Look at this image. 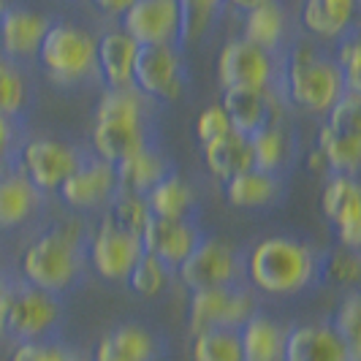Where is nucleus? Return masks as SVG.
Returning a JSON list of instances; mask_svg holds the SVG:
<instances>
[{"label": "nucleus", "mask_w": 361, "mask_h": 361, "mask_svg": "<svg viewBox=\"0 0 361 361\" xmlns=\"http://www.w3.org/2000/svg\"><path fill=\"white\" fill-rule=\"evenodd\" d=\"M217 106L226 111L234 130L253 136L255 130L280 123V109L269 90H223Z\"/></svg>", "instance_id": "a211bd4d"}, {"label": "nucleus", "mask_w": 361, "mask_h": 361, "mask_svg": "<svg viewBox=\"0 0 361 361\" xmlns=\"http://www.w3.org/2000/svg\"><path fill=\"white\" fill-rule=\"evenodd\" d=\"M242 361H283V343L286 329L277 326L267 315H250L245 324L236 329Z\"/></svg>", "instance_id": "5701e85b"}, {"label": "nucleus", "mask_w": 361, "mask_h": 361, "mask_svg": "<svg viewBox=\"0 0 361 361\" xmlns=\"http://www.w3.org/2000/svg\"><path fill=\"white\" fill-rule=\"evenodd\" d=\"M11 142H14V128H11L8 120H3V117H0V163H3V158L8 155Z\"/></svg>", "instance_id": "c03bdc74"}, {"label": "nucleus", "mask_w": 361, "mask_h": 361, "mask_svg": "<svg viewBox=\"0 0 361 361\" xmlns=\"http://www.w3.org/2000/svg\"><path fill=\"white\" fill-rule=\"evenodd\" d=\"M38 60L54 85H63V87L79 85L98 71L95 38L76 25H66V22L49 25L47 36L38 47Z\"/></svg>", "instance_id": "39448f33"}, {"label": "nucleus", "mask_w": 361, "mask_h": 361, "mask_svg": "<svg viewBox=\"0 0 361 361\" xmlns=\"http://www.w3.org/2000/svg\"><path fill=\"white\" fill-rule=\"evenodd\" d=\"M315 149L324 155L329 171L353 177L361 163V128H331L324 123Z\"/></svg>", "instance_id": "b1692460"}, {"label": "nucleus", "mask_w": 361, "mask_h": 361, "mask_svg": "<svg viewBox=\"0 0 361 361\" xmlns=\"http://www.w3.org/2000/svg\"><path fill=\"white\" fill-rule=\"evenodd\" d=\"M109 220L123 228L128 234H136L142 236V231L147 228L149 223V207L142 193H130V190H117L111 201H109Z\"/></svg>", "instance_id": "2f4dec72"}, {"label": "nucleus", "mask_w": 361, "mask_h": 361, "mask_svg": "<svg viewBox=\"0 0 361 361\" xmlns=\"http://www.w3.org/2000/svg\"><path fill=\"white\" fill-rule=\"evenodd\" d=\"M250 152H253V169L258 171H280L290 155V133L280 123L255 130L250 136Z\"/></svg>", "instance_id": "c756f323"}, {"label": "nucleus", "mask_w": 361, "mask_h": 361, "mask_svg": "<svg viewBox=\"0 0 361 361\" xmlns=\"http://www.w3.org/2000/svg\"><path fill=\"white\" fill-rule=\"evenodd\" d=\"M286 36V11L280 8L277 0H264L253 8L245 11L242 38L264 52H274L277 44Z\"/></svg>", "instance_id": "a878e982"}, {"label": "nucleus", "mask_w": 361, "mask_h": 361, "mask_svg": "<svg viewBox=\"0 0 361 361\" xmlns=\"http://www.w3.org/2000/svg\"><path fill=\"white\" fill-rule=\"evenodd\" d=\"M318 258L312 247L286 236H267L255 245L247 261L245 274L258 290L271 296H290L305 290L315 280Z\"/></svg>", "instance_id": "f03ea898"}, {"label": "nucleus", "mask_w": 361, "mask_h": 361, "mask_svg": "<svg viewBox=\"0 0 361 361\" xmlns=\"http://www.w3.org/2000/svg\"><path fill=\"white\" fill-rule=\"evenodd\" d=\"M228 130H231V123H228L226 111L220 106L204 109L199 117H196V136H199L201 145L215 142V139H220V136L228 133Z\"/></svg>", "instance_id": "a19ab883"}, {"label": "nucleus", "mask_w": 361, "mask_h": 361, "mask_svg": "<svg viewBox=\"0 0 361 361\" xmlns=\"http://www.w3.org/2000/svg\"><path fill=\"white\" fill-rule=\"evenodd\" d=\"M142 253H145L142 236L117 228L109 217L98 223V228L87 239V258L92 269L109 283H123L128 271L133 269V264L142 258Z\"/></svg>", "instance_id": "9d476101"}, {"label": "nucleus", "mask_w": 361, "mask_h": 361, "mask_svg": "<svg viewBox=\"0 0 361 361\" xmlns=\"http://www.w3.org/2000/svg\"><path fill=\"white\" fill-rule=\"evenodd\" d=\"M315 3H318L324 11H329L334 19H340L345 25H353L359 0H315Z\"/></svg>", "instance_id": "79ce46f5"}, {"label": "nucleus", "mask_w": 361, "mask_h": 361, "mask_svg": "<svg viewBox=\"0 0 361 361\" xmlns=\"http://www.w3.org/2000/svg\"><path fill=\"white\" fill-rule=\"evenodd\" d=\"M114 174H117V190H130L145 196L152 185H158L169 174V166L161 152L142 147L133 155L114 163Z\"/></svg>", "instance_id": "393cba45"}, {"label": "nucleus", "mask_w": 361, "mask_h": 361, "mask_svg": "<svg viewBox=\"0 0 361 361\" xmlns=\"http://www.w3.org/2000/svg\"><path fill=\"white\" fill-rule=\"evenodd\" d=\"M201 242L199 228L182 217V220H169V217H149L147 228L142 231V245L145 253L155 255L169 269H177L193 247Z\"/></svg>", "instance_id": "dca6fc26"}, {"label": "nucleus", "mask_w": 361, "mask_h": 361, "mask_svg": "<svg viewBox=\"0 0 361 361\" xmlns=\"http://www.w3.org/2000/svg\"><path fill=\"white\" fill-rule=\"evenodd\" d=\"M182 14V30L180 41L185 44H196L209 33L217 11L223 6V0H177Z\"/></svg>", "instance_id": "473e14b6"}, {"label": "nucleus", "mask_w": 361, "mask_h": 361, "mask_svg": "<svg viewBox=\"0 0 361 361\" xmlns=\"http://www.w3.org/2000/svg\"><path fill=\"white\" fill-rule=\"evenodd\" d=\"M60 199L66 201L71 209H95L101 204L111 201L117 193V174L114 166L106 161L82 163L68 180L60 185Z\"/></svg>", "instance_id": "f3484780"}, {"label": "nucleus", "mask_w": 361, "mask_h": 361, "mask_svg": "<svg viewBox=\"0 0 361 361\" xmlns=\"http://www.w3.org/2000/svg\"><path fill=\"white\" fill-rule=\"evenodd\" d=\"M223 185H226V201L231 207H239V209L264 207V204L277 199V193H280L277 174L258 171V169H247V171L236 174L231 180H226Z\"/></svg>", "instance_id": "bb28decb"}, {"label": "nucleus", "mask_w": 361, "mask_h": 361, "mask_svg": "<svg viewBox=\"0 0 361 361\" xmlns=\"http://www.w3.org/2000/svg\"><path fill=\"white\" fill-rule=\"evenodd\" d=\"M242 274V261L231 245L220 239H201L177 267V277L185 288L204 290V288H223L234 286Z\"/></svg>", "instance_id": "6e6552de"}, {"label": "nucleus", "mask_w": 361, "mask_h": 361, "mask_svg": "<svg viewBox=\"0 0 361 361\" xmlns=\"http://www.w3.org/2000/svg\"><path fill=\"white\" fill-rule=\"evenodd\" d=\"M3 14H6V3L0 0V19H3Z\"/></svg>", "instance_id": "09e8293b"}, {"label": "nucleus", "mask_w": 361, "mask_h": 361, "mask_svg": "<svg viewBox=\"0 0 361 361\" xmlns=\"http://www.w3.org/2000/svg\"><path fill=\"white\" fill-rule=\"evenodd\" d=\"M283 361H361L329 324H302L286 331Z\"/></svg>", "instance_id": "2eb2a0df"}, {"label": "nucleus", "mask_w": 361, "mask_h": 361, "mask_svg": "<svg viewBox=\"0 0 361 361\" xmlns=\"http://www.w3.org/2000/svg\"><path fill=\"white\" fill-rule=\"evenodd\" d=\"M126 283L139 296H158L169 286V267L155 255L142 253V258L133 264V269L128 271Z\"/></svg>", "instance_id": "72a5a7b5"}, {"label": "nucleus", "mask_w": 361, "mask_h": 361, "mask_svg": "<svg viewBox=\"0 0 361 361\" xmlns=\"http://www.w3.org/2000/svg\"><path fill=\"white\" fill-rule=\"evenodd\" d=\"M25 101H27V85H25L22 73L0 63V117L11 120L14 114L22 111Z\"/></svg>", "instance_id": "c9c22d12"}, {"label": "nucleus", "mask_w": 361, "mask_h": 361, "mask_svg": "<svg viewBox=\"0 0 361 361\" xmlns=\"http://www.w3.org/2000/svg\"><path fill=\"white\" fill-rule=\"evenodd\" d=\"M337 71L343 76L345 90L361 92V44L359 38H345L337 49Z\"/></svg>", "instance_id": "e433bc0d"}, {"label": "nucleus", "mask_w": 361, "mask_h": 361, "mask_svg": "<svg viewBox=\"0 0 361 361\" xmlns=\"http://www.w3.org/2000/svg\"><path fill=\"white\" fill-rule=\"evenodd\" d=\"M82 166L76 147L57 139H30L19 149V174L38 193H54Z\"/></svg>", "instance_id": "423d86ee"}, {"label": "nucleus", "mask_w": 361, "mask_h": 361, "mask_svg": "<svg viewBox=\"0 0 361 361\" xmlns=\"http://www.w3.org/2000/svg\"><path fill=\"white\" fill-rule=\"evenodd\" d=\"M193 188L177 174H166L158 185H152L145 193V201L152 217H169V220H182L193 209Z\"/></svg>", "instance_id": "c85d7f7f"}, {"label": "nucleus", "mask_w": 361, "mask_h": 361, "mask_svg": "<svg viewBox=\"0 0 361 361\" xmlns=\"http://www.w3.org/2000/svg\"><path fill=\"white\" fill-rule=\"evenodd\" d=\"M324 215L331 220L340 247L359 250L361 247V190L356 177L350 174H334L326 182L321 196Z\"/></svg>", "instance_id": "ddd939ff"}, {"label": "nucleus", "mask_w": 361, "mask_h": 361, "mask_svg": "<svg viewBox=\"0 0 361 361\" xmlns=\"http://www.w3.org/2000/svg\"><path fill=\"white\" fill-rule=\"evenodd\" d=\"M204 152V163L212 171V177H217L220 182L231 180L236 174L253 169V152H250V136L239 133V130H228L223 133L215 142L201 145Z\"/></svg>", "instance_id": "4be33fe9"}, {"label": "nucleus", "mask_w": 361, "mask_h": 361, "mask_svg": "<svg viewBox=\"0 0 361 361\" xmlns=\"http://www.w3.org/2000/svg\"><path fill=\"white\" fill-rule=\"evenodd\" d=\"M0 283H3V264H0Z\"/></svg>", "instance_id": "8fccbe9b"}, {"label": "nucleus", "mask_w": 361, "mask_h": 361, "mask_svg": "<svg viewBox=\"0 0 361 361\" xmlns=\"http://www.w3.org/2000/svg\"><path fill=\"white\" fill-rule=\"evenodd\" d=\"M331 329L348 343L350 353L361 359V296L356 290L348 293L345 302L337 307L334 321H331Z\"/></svg>", "instance_id": "f704fd0d"}, {"label": "nucleus", "mask_w": 361, "mask_h": 361, "mask_svg": "<svg viewBox=\"0 0 361 361\" xmlns=\"http://www.w3.org/2000/svg\"><path fill=\"white\" fill-rule=\"evenodd\" d=\"M133 3H136V0H92L95 8H101L104 14H111V17H123Z\"/></svg>", "instance_id": "37998d69"}, {"label": "nucleus", "mask_w": 361, "mask_h": 361, "mask_svg": "<svg viewBox=\"0 0 361 361\" xmlns=\"http://www.w3.org/2000/svg\"><path fill=\"white\" fill-rule=\"evenodd\" d=\"M8 361H79L71 350H66L63 345H47V343H22L11 353Z\"/></svg>", "instance_id": "ea45409f"}, {"label": "nucleus", "mask_w": 361, "mask_h": 361, "mask_svg": "<svg viewBox=\"0 0 361 361\" xmlns=\"http://www.w3.org/2000/svg\"><path fill=\"white\" fill-rule=\"evenodd\" d=\"M139 44L126 30H111L101 41H95V63L109 87H130L133 63H136Z\"/></svg>", "instance_id": "aec40b11"}, {"label": "nucleus", "mask_w": 361, "mask_h": 361, "mask_svg": "<svg viewBox=\"0 0 361 361\" xmlns=\"http://www.w3.org/2000/svg\"><path fill=\"white\" fill-rule=\"evenodd\" d=\"M193 361H242L236 329H207L193 334L190 345Z\"/></svg>", "instance_id": "7c9ffc66"}, {"label": "nucleus", "mask_w": 361, "mask_h": 361, "mask_svg": "<svg viewBox=\"0 0 361 361\" xmlns=\"http://www.w3.org/2000/svg\"><path fill=\"white\" fill-rule=\"evenodd\" d=\"M326 274H329L334 283L353 286L361 274L359 253H356V250H348V247H337L334 253L329 255V261H326Z\"/></svg>", "instance_id": "58836bf2"}, {"label": "nucleus", "mask_w": 361, "mask_h": 361, "mask_svg": "<svg viewBox=\"0 0 361 361\" xmlns=\"http://www.w3.org/2000/svg\"><path fill=\"white\" fill-rule=\"evenodd\" d=\"M90 139L98 161H106L111 166L147 147L142 95L133 87H109L98 98Z\"/></svg>", "instance_id": "7ed1b4c3"}, {"label": "nucleus", "mask_w": 361, "mask_h": 361, "mask_svg": "<svg viewBox=\"0 0 361 361\" xmlns=\"http://www.w3.org/2000/svg\"><path fill=\"white\" fill-rule=\"evenodd\" d=\"M158 343L142 326H117L92 348V361H155Z\"/></svg>", "instance_id": "412c9836"}, {"label": "nucleus", "mask_w": 361, "mask_h": 361, "mask_svg": "<svg viewBox=\"0 0 361 361\" xmlns=\"http://www.w3.org/2000/svg\"><path fill=\"white\" fill-rule=\"evenodd\" d=\"M286 90L288 101L310 114H326L345 92L343 76L331 60L315 52V47H293L286 63Z\"/></svg>", "instance_id": "20e7f679"}, {"label": "nucleus", "mask_w": 361, "mask_h": 361, "mask_svg": "<svg viewBox=\"0 0 361 361\" xmlns=\"http://www.w3.org/2000/svg\"><path fill=\"white\" fill-rule=\"evenodd\" d=\"M231 6H236V8H242V11H247V8H253V6H258V3H264V0H228Z\"/></svg>", "instance_id": "de8ad7c7"}, {"label": "nucleus", "mask_w": 361, "mask_h": 361, "mask_svg": "<svg viewBox=\"0 0 361 361\" xmlns=\"http://www.w3.org/2000/svg\"><path fill=\"white\" fill-rule=\"evenodd\" d=\"M8 302H11V288L0 283V334H6V318H8Z\"/></svg>", "instance_id": "a18cd8bd"}, {"label": "nucleus", "mask_w": 361, "mask_h": 361, "mask_svg": "<svg viewBox=\"0 0 361 361\" xmlns=\"http://www.w3.org/2000/svg\"><path fill=\"white\" fill-rule=\"evenodd\" d=\"M60 321V305L54 293L38 288H22L11 293L6 331H11L22 343H36L44 334H49Z\"/></svg>", "instance_id": "4468645a"}, {"label": "nucleus", "mask_w": 361, "mask_h": 361, "mask_svg": "<svg viewBox=\"0 0 361 361\" xmlns=\"http://www.w3.org/2000/svg\"><path fill=\"white\" fill-rule=\"evenodd\" d=\"M49 19L27 8H6L0 19V49L8 57H33L49 30Z\"/></svg>", "instance_id": "6ab92c4d"}, {"label": "nucleus", "mask_w": 361, "mask_h": 361, "mask_svg": "<svg viewBox=\"0 0 361 361\" xmlns=\"http://www.w3.org/2000/svg\"><path fill=\"white\" fill-rule=\"evenodd\" d=\"M123 30L139 47H174L180 41L182 14L177 0H136L123 14Z\"/></svg>", "instance_id": "f8f14e48"}, {"label": "nucleus", "mask_w": 361, "mask_h": 361, "mask_svg": "<svg viewBox=\"0 0 361 361\" xmlns=\"http://www.w3.org/2000/svg\"><path fill=\"white\" fill-rule=\"evenodd\" d=\"M253 315V296L236 286L193 290L188 307V329L193 334L207 329H239Z\"/></svg>", "instance_id": "1a4fd4ad"}, {"label": "nucleus", "mask_w": 361, "mask_h": 361, "mask_svg": "<svg viewBox=\"0 0 361 361\" xmlns=\"http://www.w3.org/2000/svg\"><path fill=\"white\" fill-rule=\"evenodd\" d=\"M326 126L361 128V92L345 90L337 98V104L326 111Z\"/></svg>", "instance_id": "4c0bfd02"}, {"label": "nucleus", "mask_w": 361, "mask_h": 361, "mask_svg": "<svg viewBox=\"0 0 361 361\" xmlns=\"http://www.w3.org/2000/svg\"><path fill=\"white\" fill-rule=\"evenodd\" d=\"M307 166H310V171H329V169H326L324 155H321L318 149H310V155H307Z\"/></svg>", "instance_id": "49530a36"}, {"label": "nucleus", "mask_w": 361, "mask_h": 361, "mask_svg": "<svg viewBox=\"0 0 361 361\" xmlns=\"http://www.w3.org/2000/svg\"><path fill=\"white\" fill-rule=\"evenodd\" d=\"M271 73V54L245 38L228 41L217 54V82L223 90H269Z\"/></svg>", "instance_id": "9b49d317"}, {"label": "nucleus", "mask_w": 361, "mask_h": 361, "mask_svg": "<svg viewBox=\"0 0 361 361\" xmlns=\"http://www.w3.org/2000/svg\"><path fill=\"white\" fill-rule=\"evenodd\" d=\"M38 193L22 174H0V228H14L38 209Z\"/></svg>", "instance_id": "cd10ccee"}, {"label": "nucleus", "mask_w": 361, "mask_h": 361, "mask_svg": "<svg viewBox=\"0 0 361 361\" xmlns=\"http://www.w3.org/2000/svg\"><path fill=\"white\" fill-rule=\"evenodd\" d=\"M130 87L142 98H155L163 104L180 101L185 90L182 60L174 47H139Z\"/></svg>", "instance_id": "0eeeda50"}, {"label": "nucleus", "mask_w": 361, "mask_h": 361, "mask_svg": "<svg viewBox=\"0 0 361 361\" xmlns=\"http://www.w3.org/2000/svg\"><path fill=\"white\" fill-rule=\"evenodd\" d=\"M82 242L85 226L76 217L63 220L36 236L19 258V271L27 286L47 293H60L68 288L82 269Z\"/></svg>", "instance_id": "f257e3e1"}]
</instances>
